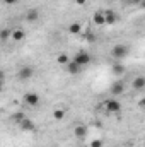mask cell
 Masks as SVG:
<instances>
[{
    "mask_svg": "<svg viewBox=\"0 0 145 147\" xmlns=\"http://www.w3.org/2000/svg\"><path fill=\"white\" fill-rule=\"evenodd\" d=\"M67 31H68V34H73V36L75 34H82V24L80 22H72Z\"/></svg>",
    "mask_w": 145,
    "mask_h": 147,
    "instance_id": "cell-15",
    "label": "cell"
},
{
    "mask_svg": "<svg viewBox=\"0 0 145 147\" xmlns=\"http://www.w3.org/2000/svg\"><path fill=\"white\" fill-rule=\"evenodd\" d=\"M85 41H87V43H94V41H96V36H94L92 33H85Z\"/></svg>",
    "mask_w": 145,
    "mask_h": 147,
    "instance_id": "cell-21",
    "label": "cell"
},
{
    "mask_svg": "<svg viewBox=\"0 0 145 147\" xmlns=\"http://www.w3.org/2000/svg\"><path fill=\"white\" fill-rule=\"evenodd\" d=\"M38 19H39V10L38 9H29L26 12V21L28 22H36Z\"/></svg>",
    "mask_w": 145,
    "mask_h": 147,
    "instance_id": "cell-14",
    "label": "cell"
},
{
    "mask_svg": "<svg viewBox=\"0 0 145 147\" xmlns=\"http://www.w3.org/2000/svg\"><path fill=\"white\" fill-rule=\"evenodd\" d=\"M3 77H5V74H3V70H0V80L3 82Z\"/></svg>",
    "mask_w": 145,
    "mask_h": 147,
    "instance_id": "cell-25",
    "label": "cell"
},
{
    "mask_svg": "<svg viewBox=\"0 0 145 147\" xmlns=\"http://www.w3.org/2000/svg\"><path fill=\"white\" fill-rule=\"evenodd\" d=\"M85 2H87V0H75L77 5H85Z\"/></svg>",
    "mask_w": 145,
    "mask_h": 147,
    "instance_id": "cell-24",
    "label": "cell"
},
{
    "mask_svg": "<svg viewBox=\"0 0 145 147\" xmlns=\"http://www.w3.org/2000/svg\"><path fill=\"white\" fill-rule=\"evenodd\" d=\"M65 115H67V111L63 110V108H56V110L53 111V118H55L56 121L63 120V118H65Z\"/></svg>",
    "mask_w": 145,
    "mask_h": 147,
    "instance_id": "cell-19",
    "label": "cell"
},
{
    "mask_svg": "<svg viewBox=\"0 0 145 147\" xmlns=\"http://www.w3.org/2000/svg\"><path fill=\"white\" fill-rule=\"evenodd\" d=\"M22 101L29 108H36L38 105H39V94H36V92H26L22 96Z\"/></svg>",
    "mask_w": 145,
    "mask_h": 147,
    "instance_id": "cell-4",
    "label": "cell"
},
{
    "mask_svg": "<svg viewBox=\"0 0 145 147\" xmlns=\"http://www.w3.org/2000/svg\"><path fill=\"white\" fill-rule=\"evenodd\" d=\"M65 67H67V72L70 74V75H79V74L82 72V67H80V65H77V63L72 62V60H70Z\"/></svg>",
    "mask_w": 145,
    "mask_h": 147,
    "instance_id": "cell-11",
    "label": "cell"
},
{
    "mask_svg": "<svg viewBox=\"0 0 145 147\" xmlns=\"http://www.w3.org/2000/svg\"><path fill=\"white\" fill-rule=\"evenodd\" d=\"M73 135L77 137V139H85L87 137V127L85 125H77L75 128H73Z\"/></svg>",
    "mask_w": 145,
    "mask_h": 147,
    "instance_id": "cell-9",
    "label": "cell"
},
{
    "mask_svg": "<svg viewBox=\"0 0 145 147\" xmlns=\"http://www.w3.org/2000/svg\"><path fill=\"white\" fill-rule=\"evenodd\" d=\"M119 19V16L114 12V10H104V24H116Z\"/></svg>",
    "mask_w": 145,
    "mask_h": 147,
    "instance_id": "cell-7",
    "label": "cell"
},
{
    "mask_svg": "<svg viewBox=\"0 0 145 147\" xmlns=\"http://www.w3.org/2000/svg\"><path fill=\"white\" fill-rule=\"evenodd\" d=\"M22 118H24L22 113H14V115H12V120H14V121H21Z\"/></svg>",
    "mask_w": 145,
    "mask_h": 147,
    "instance_id": "cell-22",
    "label": "cell"
},
{
    "mask_svg": "<svg viewBox=\"0 0 145 147\" xmlns=\"http://www.w3.org/2000/svg\"><path fill=\"white\" fill-rule=\"evenodd\" d=\"M144 0H133V3H142Z\"/></svg>",
    "mask_w": 145,
    "mask_h": 147,
    "instance_id": "cell-27",
    "label": "cell"
},
{
    "mask_svg": "<svg viewBox=\"0 0 145 147\" xmlns=\"http://www.w3.org/2000/svg\"><path fill=\"white\" fill-rule=\"evenodd\" d=\"M17 77H19L21 80H29V79H33V77H34V69H33L31 65H24V67H21V69H19Z\"/></svg>",
    "mask_w": 145,
    "mask_h": 147,
    "instance_id": "cell-6",
    "label": "cell"
},
{
    "mask_svg": "<svg viewBox=\"0 0 145 147\" xmlns=\"http://www.w3.org/2000/svg\"><path fill=\"white\" fill-rule=\"evenodd\" d=\"M126 55H128V46L126 45H114L113 50H111V57L114 58V62H121Z\"/></svg>",
    "mask_w": 145,
    "mask_h": 147,
    "instance_id": "cell-3",
    "label": "cell"
},
{
    "mask_svg": "<svg viewBox=\"0 0 145 147\" xmlns=\"http://www.w3.org/2000/svg\"><path fill=\"white\" fill-rule=\"evenodd\" d=\"M2 91H3V82L0 80V92H2Z\"/></svg>",
    "mask_w": 145,
    "mask_h": 147,
    "instance_id": "cell-26",
    "label": "cell"
},
{
    "mask_svg": "<svg viewBox=\"0 0 145 147\" xmlns=\"http://www.w3.org/2000/svg\"><path fill=\"white\" fill-rule=\"evenodd\" d=\"M123 92H125V84H123V82H114V84L111 86V94L121 96Z\"/></svg>",
    "mask_w": 145,
    "mask_h": 147,
    "instance_id": "cell-13",
    "label": "cell"
},
{
    "mask_svg": "<svg viewBox=\"0 0 145 147\" xmlns=\"http://www.w3.org/2000/svg\"><path fill=\"white\" fill-rule=\"evenodd\" d=\"M70 60H72V58H70L67 53H58V55H56V63H58V65H62V67H65Z\"/></svg>",
    "mask_w": 145,
    "mask_h": 147,
    "instance_id": "cell-16",
    "label": "cell"
},
{
    "mask_svg": "<svg viewBox=\"0 0 145 147\" xmlns=\"http://www.w3.org/2000/svg\"><path fill=\"white\" fill-rule=\"evenodd\" d=\"M128 2H132V3H133V0H128Z\"/></svg>",
    "mask_w": 145,
    "mask_h": 147,
    "instance_id": "cell-28",
    "label": "cell"
},
{
    "mask_svg": "<svg viewBox=\"0 0 145 147\" xmlns=\"http://www.w3.org/2000/svg\"><path fill=\"white\" fill-rule=\"evenodd\" d=\"M10 33H12V29H9V28L0 29V41H2V43L9 41V39H10Z\"/></svg>",
    "mask_w": 145,
    "mask_h": 147,
    "instance_id": "cell-18",
    "label": "cell"
},
{
    "mask_svg": "<svg viewBox=\"0 0 145 147\" xmlns=\"http://www.w3.org/2000/svg\"><path fill=\"white\" fill-rule=\"evenodd\" d=\"M17 125L22 132H36V123L33 120H29L28 116H24L21 121H17Z\"/></svg>",
    "mask_w": 145,
    "mask_h": 147,
    "instance_id": "cell-5",
    "label": "cell"
},
{
    "mask_svg": "<svg viewBox=\"0 0 145 147\" xmlns=\"http://www.w3.org/2000/svg\"><path fill=\"white\" fill-rule=\"evenodd\" d=\"M111 70H113V74H116V75H121V74L125 72V65L119 63V62H114L113 67H111Z\"/></svg>",
    "mask_w": 145,
    "mask_h": 147,
    "instance_id": "cell-17",
    "label": "cell"
},
{
    "mask_svg": "<svg viewBox=\"0 0 145 147\" xmlns=\"http://www.w3.org/2000/svg\"><path fill=\"white\" fill-rule=\"evenodd\" d=\"M24 38H26L24 29H21V28H17V29H12V33H10V39H12V41H15V43H21V41H24Z\"/></svg>",
    "mask_w": 145,
    "mask_h": 147,
    "instance_id": "cell-8",
    "label": "cell"
},
{
    "mask_svg": "<svg viewBox=\"0 0 145 147\" xmlns=\"http://www.w3.org/2000/svg\"><path fill=\"white\" fill-rule=\"evenodd\" d=\"M72 62H75L77 65H80V67L84 69L85 65H89V63L92 62V55H91L89 51H85V50H80V51H77V53L73 55Z\"/></svg>",
    "mask_w": 145,
    "mask_h": 147,
    "instance_id": "cell-1",
    "label": "cell"
},
{
    "mask_svg": "<svg viewBox=\"0 0 145 147\" xmlns=\"http://www.w3.org/2000/svg\"><path fill=\"white\" fill-rule=\"evenodd\" d=\"M132 87H133L135 91H144L145 89V77H142V75L135 77L133 82H132Z\"/></svg>",
    "mask_w": 145,
    "mask_h": 147,
    "instance_id": "cell-10",
    "label": "cell"
},
{
    "mask_svg": "<svg viewBox=\"0 0 145 147\" xmlns=\"http://www.w3.org/2000/svg\"><path fill=\"white\" fill-rule=\"evenodd\" d=\"M104 111L108 115H119L121 113V101H118L116 98H109L104 103Z\"/></svg>",
    "mask_w": 145,
    "mask_h": 147,
    "instance_id": "cell-2",
    "label": "cell"
},
{
    "mask_svg": "<svg viewBox=\"0 0 145 147\" xmlns=\"http://www.w3.org/2000/svg\"><path fill=\"white\" fill-rule=\"evenodd\" d=\"M92 22L96 26H104V10H96L92 16Z\"/></svg>",
    "mask_w": 145,
    "mask_h": 147,
    "instance_id": "cell-12",
    "label": "cell"
},
{
    "mask_svg": "<svg viewBox=\"0 0 145 147\" xmlns=\"http://www.w3.org/2000/svg\"><path fill=\"white\" fill-rule=\"evenodd\" d=\"M2 2H3L5 5H15V3H17L19 0H2Z\"/></svg>",
    "mask_w": 145,
    "mask_h": 147,
    "instance_id": "cell-23",
    "label": "cell"
},
{
    "mask_svg": "<svg viewBox=\"0 0 145 147\" xmlns=\"http://www.w3.org/2000/svg\"><path fill=\"white\" fill-rule=\"evenodd\" d=\"M89 147H104V142L101 139H94V140H91V146Z\"/></svg>",
    "mask_w": 145,
    "mask_h": 147,
    "instance_id": "cell-20",
    "label": "cell"
},
{
    "mask_svg": "<svg viewBox=\"0 0 145 147\" xmlns=\"http://www.w3.org/2000/svg\"><path fill=\"white\" fill-rule=\"evenodd\" d=\"M24 2H29V0H24Z\"/></svg>",
    "mask_w": 145,
    "mask_h": 147,
    "instance_id": "cell-29",
    "label": "cell"
}]
</instances>
